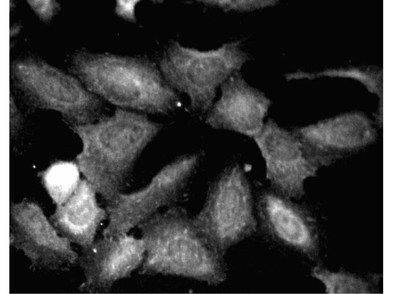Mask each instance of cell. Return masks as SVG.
Wrapping results in <instances>:
<instances>
[{"mask_svg": "<svg viewBox=\"0 0 393 294\" xmlns=\"http://www.w3.org/2000/svg\"><path fill=\"white\" fill-rule=\"evenodd\" d=\"M138 227L145 248L140 274L180 276L210 285L225 280L223 257L199 235L182 208L158 212Z\"/></svg>", "mask_w": 393, "mask_h": 294, "instance_id": "3", "label": "cell"}, {"mask_svg": "<svg viewBox=\"0 0 393 294\" xmlns=\"http://www.w3.org/2000/svg\"><path fill=\"white\" fill-rule=\"evenodd\" d=\"M28 3L43 21L50 20L58 10V3L54 0H28Z\"/></svg>", "mask_w": 393, "mask_h": 294, "instance_id": "18", "label": "cell"}, {"mask_svg": "<svg viewBox=\"0 0 393 294\" xmlns=\"http://www.w3.org/2000/svg\"><path fill=\"white\" fill-rule=\"evenodd\" d=\"M192 221L207 245L222 257L255 232L257 222L252 190L239 165L226 168L213 182Z\"/></svg>", "mask_w": 393, "mask_h": 294, "instance_id": "5", "label": "cell"}, {"mask_svg": "<svg viewBox=\"0 0 393 294\" xmlns=\"http://www.w3.org/2000/svg\"><path fill=\"white\" fill-rule=\"evenodd\" d=\"M145 257L142 239L126 234L103 237L83 249L78 261L84 275L79 291L89 294L109 292L119 280L141 267Z\"/></svg>", "mask_w": 393, "mask_h": 294, "instance_id": "11", "label": "cell"}, {"mask_svg": "<svg viewBox=\"0 0 393 294\" xmlns=\"http://www.w3.org/2000/svg\"><path fill=\"white\" fill-rule=\"evenodd\" d=\"M81 173L76 161L57 160L41 171L39 177L53 202L58 206L75 191L81 180Z\"/></svg>", "mask_w": 393, "mask_h": 294, "instance_id": "15", "label": "cell"}, {"mask_svg": "<svg viewBox=\"0 0 393 294\" xmlns=\"http://www.w3.org/2000/svg\"><path fill=\"white\" fill-rule=\"evenodd\" d=\"M253 139L274 192L288 198L302 196L306 181L315 177L319 168L308 158L292 131L269 119Z\"/></svg>", "mask_w": 393, "mask_h": 294, "instance_id": "10", "label": "cell"}, {"mask_svg": "<svg viewBox=\"0 0 393 294\" xmlns=\"http://www.w3.org/2000/svg\"><path fill=\"white\" fill-rule=\"evenodd\" d=\"M9 245L21 251L34 270H67L79 258L41 206L28 199L10 204Z\"/></svg>", "mask_w": 393, "mask_h": 294, "instance_id": "8", "label": "cell"}, {"mask_svg": "<svg viewBox=\"0 0 393 294\" xmlns=\"http://www.w3.org/2000/svg\"><path fill=\"white\" fill-rule=\"evenodd\" d=\"M198 154L181 156L163 167L145 187L137 191L120 193L107 203L108 222L103 236L117 237L128 234L162 208L178 198L195 171Z\"/></svg>", "mask_w": 393, "mask_h": 294, "instance_id": "7", "label": "cell"}, {"mask_svg": "<svg viewBox=\"0 0 393 294\" xmlns=\"http://www.w3.org/2000/svg\"><path fill=\"white\" fill-rule=\"evenodd\" d=\"M206 5L215 6L225 11H250L274 5V0H202Z\"/></svg>", "mask_w": 393, "mask_h": 294, "instance_id": "17", "label": "cell"}, {"mask_svg": "<svg viewBox=\"0 0 393 294\" xmlns=\"http://www.w3.org/2000/svg\"><path fill=\"white\" fill-rule=\"evenodd\" d=\"M292 132L308 158L319 168L367 147L377 135L371 120L354 112L297 127Z\"/></svg>", "mask_w": 393, "mask_h": 294, "instance_id": "9", "label": "cell"}, {"mask_svg": "<svg viewBox=\"0 0 393 294\" xmlns=\"http://www.w3.org/2000/svg\"><path fill=\"white\" fill-rule=\"evenodd\" d=\"M160 127L143 113L120 108L110 116L73 126L82 144L76 162L84 179L107 203L122 192L135 163Z\"/></svg>", "mask_w": 393, "mask_h": 294, "instance_id": "1", "label": "cell"}, {"mask_svg": "<svg viewBox=\"0 0 393 294\" xmlns=\"http://www.w3.org/2000/svg\"><path fill=\"white\" fill-rule=\"evenodd\" d=\"M23 122L22 115L11 95L9 98V136L11 139L19 131Z\"/></svg>", "mask_w": 393, "mask_h": 294, "instance_id": "19", "label": "cell"}, {"mask_svg": "<svg viewBox=\"0 0 393 294\" xmlns=\"http://www.w3.org/2000/svg\"><path fill=\"white\" fill-rule=\"evenodd\" d=\"M12 72L20 88L38 108L58 113L73 126L96 121L101 98L79 79L35 58L15 62Z\"/></svg>", "mask_w": 393, "mask_h": 294, "instance_id": "6", "label": "cell"}, {"mask_svg": "<svg viewBox=\"0 0 393 294\" xmlns=\"http://www.w3.org/2000/svg\"><path fill=\"white\" fill-rule=\"evenodd\" d=\"M270 99L248 84L237 72L221 85V96L205 119L213 128L233 131L253 138L261 131Z\"/></svg>", "mask_w": 393, "mask_h": 294, "instance_id": "12", "label": "cell"}, {"mask_svg": "<svg viewBox=\"0 0 393 294\" xmlns=\"http://www.w3.org/2000/svg\"><path fill=\"white\" fill-rule=\"evenodd\" d=\"M241 44V41H235L200 50L174 42L160 60V72L171 88L188 97L190 108L208 112L218 87L249 59Z\"/></svg>", "mask_w": 393, "mask_h": 294, "instance_id": "4", "label": "cell"}, {"mask_svg": "<svg viewBox=\"0 0 393 294\" xmlns=\"http://www.w3.org/2000/svg\"><path fill=\"white\" fill-rule=\"evenodd\" d=\"M288 199L274 191L263 193L257 206L261 226L270 237L304 252L310 251L314 243L309 229Z\"/></svg>", "mask_w": 393, "mask_h": 294, "instance_id": "14", "label": "cell"}, {"mask_svg": "<svg viewBox=\"0 0 393 294\" xmlns=\"http://www.w3.org/2000/svg\"><path fill=\"white\" fill-rule=\"evenodd\" d=\"M96 194L86 180L81 179L72 196L63 204L56 206L49 218L59 234L82 249L94 242L99 226L107 217Z\"/></svg>", "mask_w": 393, "mask_h": 294, "instance_id": "13", "label": "cell"}, {"mask_svg": "<svg viewBox=\"0 0 393 294\" xmlns=\"http://www.w3.org/2000/svg\"><path fill=\"white\" fill-rule=\"evenodd\" d=\"M313 276L325 286L328 294L369 293L368 284L362 279L341 272H331L318 267L313 269Z\"/></svg>", "mask_w": 393, "mask_h": 294, "instance_id": "16", "label": "cell"}, {"mask_svg": "<svg viewBox=\"0 0 393 294\" xmlns=\"http://www.w3.org/2000/svg\"><path fill=\"white\" fill-rule=\"evenodd\" d=\"M72 69L89 91L117 108L165 114L180 105L176 91L149 61L81 52L73 57Z\"/></svg>", "mask_w": 393, "mask_h": 294, "instance_id": "2", "label": "cell"}, {"mask_svg": "<svg viewBox=\"0 0 393 294\" xmlns=\"http://www.w3.org/2000/svg\"><path fill=\"white\" fill-rule=\"evenodd\" d=\"M139 0H117L115 13L122 18L130 21H135V8Z\"/></svg>", "mask_w": 393, "mask_h": 294, "instance_id": "20", "label": "cell"}]
</instances>
